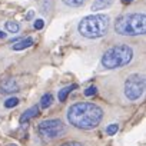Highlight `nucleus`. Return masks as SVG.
Wrapping results in <instances>:
<instances>
[{
	"instance_id": "1",
	"label": "nucleus",
	"mask_w": 146,
	"mask_h": 146,
	"mask_svg": "<svg viewBox=\"0 0 146 146\" xmlns=\"http://www.w3.org/2000/svg\"><path fill=\"white\" fill-rule=\"evenodd\" d=\"M103 117V110L95 103L80 102L72 105L67 110V120L78 129H93L96 127Z\"/></svg>"
},
{
	"instance_id": "2",
	"label": "nucleus",
	"mask_w": 146,
	"mask_h": 146,
	"mask_svg": "<svg viewBox=\"0 0 146 146\" xmlns=\"http://www.w3.org/2000/svg\"><path fill=\"white\" fill-rule=\"evenodd\" d=\"M109 16L106 15H90L80 20L78 30L86 39H99L108 33Z\"/></svg>"
},
{
	"instance_id": "3",
	"label": "nucleus",
	"mask_w": 146,
	"mask_h": 146,
	"mask_svg": "<svg viewBox=\"0 0 146 146\" xmlns=\"http://www.w3.org/2000/svg\"><path fill=\"white\" fill-rule=\"evenodd\" d=\"M116 33L122 36H139L146 32V17L143 13H127L117 17L115 23Z\"/></svg>"
},
{
	"instance_id": "4",
	"label": "nucleus",
	"mask_w": 146,
	"mask_h": 146,
	"mask_svg": "<svg viewBox=\"0 0 146 146\" xmlns=\"http://www.w3.org/2000/svg\"><path fill=\"white\" fill-rule=\"evenodd\" d=\"M133 50L127 44H116L105 52L102 56V66L105 69H117L130 63Z\"/></svg>"
},
{
	"instance_id": "5",
	"label": "nucleus",
	"mask_w": 146,
	"mask_h": 146,
	"mask_svg": "<svg viewBox=\"0 0 146 146\" xmlns=\"http://www.w3.org/2000/svg\"><path fill=\"white\" fill-rule=\"evenodd\" d=\"M145 92V78L142 75H130L125 82V96L129 100H137Z\"/></svg>"
},
{
	"instance_id": "6",
	"label": "nucleus",
	"mask_w": 146,
	"mask_h": 146,
	"mask_svg": "<svg viewBox=\"0 0 146 146\" xmlns=\"http://www.w3.org/2000/svg\"><path fill=\"white\" fill-rule=\"evenodd\" d=\"M64 132V125L59 119H47L39 125V133L43 139H56Z\"/></svg>"
},
{
	"instance_id": "7",
	"label": "nucleus",
	"mask_w": 146,
	"mask_h": 146,
	"mask_svg": "<svg viewBox=\"0 0 146 146\" xmlns=\"http://www.w3.org/2000/svg\"><path fill=\"white\" fill-rule=\"evenodd\" d=\"M19 92V86L15 79H6L0 83V93H16Z\"/></svg>"
},
{
	"instance_id": "8",
	"label": "nucleus",
	"mask_w": 146,
	"mask_h": 146,
	"mask_svg": "<svg viewBox=\"0 0 146 146\" xmlns=\"http://www.w3.org/2000/svg\"><path fill=\"white\" fill-rule=\"evenodd\" d=\"M37 115H39V108H37V106H33V108L27 109V110L20 116V123H26V122H29L30 119H33V117L37 116Z\"/></svg>"
},
{
	"instance_id": "9",
	"label": "nucleus",
	"mask_w": 146,
	"mask_h": 146,
	"mask_svg": "<svg viewBox=\"0 0 146 146\" xmlns=\"http://www.w3.org/2000/svg\"><path fill=\"white\" fill-rule=\"evenodd\" d=\"M113 5V0H95L92 5V10H105Z\"/></svg>"
},
{
	"instance_id": "10",
	"label": "nucleus",
	"mask_w": 146,
	"mask_h": 146,
	"mask_svg": "<svg viewBox=\"0 0 146 146\" xmlns=\"http://www.w3.org/2000/svg\"><path fill=\"white\" fill-rule=\"evenodd\" d=\"M33 44V39L32 37H26V39H22V40H17L15 44H13V50H23V49H27Z\"/></svg>"
},
{
	"instance_id": "11",
	"label": "nucleus",
	"mask_w": 146,
	"mask_h": 146,
	"mask_svg": "<svg viewBox=\"0 0 146 146\" xmlns=\"http://www.w3.org/2000/svg\"><path fill=\"white\" fill-rule=\"evenodd\" d=\"M76 88H78V85H72V86H66V88H63L62 90H59V95H57L59 102H64L66 98H67V95H69L72 90H75Z\"/></svg>"
},
{
	"instance_id": "12",
	"label": "nucleus",
	"mask_w": 146,
	"mask_h": 146,
	"mask_svg": "<svg viewBox=\"0 0 146 146\" xmlns=\"http://www.w3.org/2000/svg\"><path fill=\"white\" fill-rule=\"evenodd\" d=\"M52 102H53V96H52L50 93H46V95H43V98L40 99V108H42V109H47V108L52 105Z\"/></svg>"
},
{
	"instance_id": "13",
	"label": "nucleus",
	"mask_w": 146,
	"mask_h": 146,
	"mask_svg": "<svg viewBox=\"0 0 146 146\" xmlns=\"http://www.w3.org/2000/svg\"><path fill=\"white\" fill-rule=\"evenodd\" d=\"M19 29H20V26H19V23L17 22H6V30L7 32H10V33H17L19 32Z\"/></svg>"
},
{
	"instance_id": "14",
	"label": "nucleus",
	"mask_w": 146,
	"mask_h": 146,
	"mask_svg": "<svg viewBox=\"0 0 146 146\" xmlns=\"http://www.w3.org/2000/svg\"><path fill=\"white\" fill-rule=\"evenodd\" d=\"M62 2L66 6H70V7H79V6H82L86 2V0H62Z\"/></svg>"
},
{
	"instance_id": "15",
	"label": "nucleus",
	"mask_w": 146,
	"mask_h": 146,
	"mask_svg": "<svg viewBox=\"0 0 146 146\" xmlns=\"http://www.w3.org/2000/svg\"><path fill=\"white\" fill-rule=\"evenodd\" d=\"M17 105H19V99H17V98H9V99L5 102V106H6L7 109L15 108V106H17Z\"/></svg>"
},
{
	"instance_id": "16",
	"label": "nucleus",
	"mask_w": 146,
	"mask_h": 146,
	"mask_svg": "<svg viewBox=\"0 0 146 146\" xmlns=\"http://www.w3.org/2000/svg\"><path fill=\"white\" fill-rule=\"evenodd\" d=\"M117 130H119V125H117V123H110V125L106 127V133H108V135H115Z\"/></svg>"
},
{
	"instance_id": "17",
	"label": "nucleus",
	"mask_w": 146,
	"mask_h": 146,
	"mask_svg": "<svg viewBox=\"0 0 146 146\" xmlns=\"http://www.w3.org/2000/svg\"><path fill=\"white\" fill-rule=\"evenodd\" d=\"M96 92H98V89H96L95 86H90V88H88V89L85 90V96H88V98H89V96H93Z\"/></svg>"
},
{
	"instance_id": "18",
	"label": "nucleus",
	"mask_w": 146,
	"mask_h": 146,
	"mask_svg": "<svg viewBox=\"0 0 146 146\" xmlns=\"http://www.w3.org/2000/svg\"><path fill=\"white\" fill-rule=\"evenodd\" d=\"M43 26H44V22H43L42 19H39V20H36V22H35V29H36V30L43 29Z\"/></svg>"
},
{
	"instance_id": "19",
	"label": "nucleus",
	"mask_w": 146,
	"mask_h": 146,
	"mask_svg": "<svg viewBox=\"0 0 146 146\" xmlns=\"http://www.w3.org/2000/svg\"><path fill=\"white\" fill-rule=\"evenodd\" d=\"M62 146H83V145L79 143V142H69V143H64V145H62Z\"/></svg>"
},
{
	"instance_id": "20",
	"label": "nucleus",
	"mask_w": 146,
	"mask_h": 146,
	"mask_svg": "<svg viewBox=\"0 0 146 146\" xmlns=\"http://www.w3.org/2000/svg\"><path fill=\"white\" fill-rule=\"evenodd\" d=\"M33 16H35V12H33V10H30V12L26 15V20H32V19H33Z\"/></svg>"
},
{
	"instance_id": "21",
	"label": "nucleus",
	"mask_w": 146,
	"mask_h": 146,
	"mask_svg": "<svg viewBox=\"0 0 146 146\" xmlns=\"http://www.w3.org/2000/svg\"><path fill=\"white\" fill-rule=\"evenodd\" d=\"M122 2H123L125 5H129V3H132V2H133V0H122Z\"/></svg>"
},
{
	"instance_id": "22",
	"label": "nucleus",
	"mask_w": 146,
	"mask_h": 146,
	"mask_svg": "<svg viewBox=\"0 0 146 146\" xmlns=\"http://www.w3.org/2000/svg\"><path fill=\"white\" fill-rule=\"evenodd\" d=\"M6 37V33H3V32H0V39H5Z\"/></svg>"
},
{
	"instance_id": "23",
	"label": "nucleus",
	"mask_w": 146,
	"mask_h": 146,
	"mask_svg": "<svg viewBox=\"0 0 146 146\" xmlns=\"http://www.w3.org/2000/svg\"><path fill=\"white\" fill-rule=\"evenodd\" d=\"M10 146H15V145H10Z\"/></svg>"
}]
</instances>
